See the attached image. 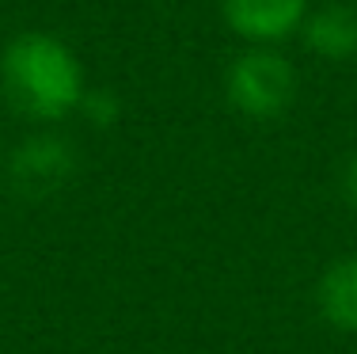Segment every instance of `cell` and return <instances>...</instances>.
Listing matches in <instances>:
<instances>
[{"instance_id": "obj_5", "label": "cell", "mask_w": 357, "mask_h": 354, "mask_svg": "<svg viewBox=\"0 0 357 354\" xmlns=\"http://www.w3.org/2000/svg\"><path fill=\"white\" fill-rule=\"evenodd\" d=\"M316 309L335 332L357 335V256H342L319 274Z\"/></svg>"}, {"instance_id": "obj_7", "label": "cell", "mask_w": 357, "mask_h": 354, "mask_svg": "<svg viewBox=\"0 0 357 354\" xmlns=\"http://www.w3.org/2000/svg\"><path fill=\"white\" fill-rule=\"evenodd\" d=\"M80 111L91 118L96 126H110L118 118V103L107 96V91H84V99H80Z\"/></svg>"}, {"instance_id": "obj_1", "label": "cell", "mask_w": 357, "mask_h": 354, "mask_svg": "<svg viewBox=\"0 0 357 354\" xmlns=\"http://www.w3.org/2000/svg\"><path fill=\"white\" fill-rule=\"evenodd\" d=\"M0 88L15 115L57 122L84 99V69L61 38L46 31H23L0 54Z\"/></svg>"}, {"instance_id": "obj_6", "label": "cell", "mask_w": 357, "mask_h": 354, "mask_svg": "<svg viewBox=\"0 0 357 354\" xmlns=\"http://www.w3.org/2000/svg\"><path fill=\"white\" fill-rule=\"evenodd\" d=\"M304 38L312 54L327 61H346L357 54V8L350 4H323L304 20Z\"/></svg>"}, {"instance_id": "obj_4", "label": "cell", "mask_w": 357, "mask_h": 354, "mask_svg": "<svg viewBox=\"0 0 357 354\" xmlns=\"http://www.w3.org/2000/svg\"><path fill=\"white\" fill-rule=\"evenodd\" d=\"M225 23L251 46H274L308 20V0H220Z\"/></svg>"}, {"instance_id": "obj_2", "label": "cell", "mask_w": 357, "mask_h": 354, "mask_svg": "<svg viewBox=\"0 0 357 354\" xmlns=\"http://www.w3.org/2000/svg\"><path fill=\"white\" fill-rule=\"evenodd\" d=\"M228 103L248 118H278L285 115V107L296 96V73L278 50L270 46H251L248 54H240L228 65L225 77Z\"/></svg>"}, {"instance_id": "obj_8", "label": "cell", "mask_w": 357, "mask_h": 354, "mask_svg": "<svg viewBox=\"0 0 357 354\" xmlns=\"http://www.w3.org/2000/svg\"><path fill=\"white\" fill-rule=\"evenodd\" d=\"M342 198H346V206L357 214V153L346 160V168H342Z\"/></svg>"}, {"instance_id": "obj_3", "label": "cell", "mask_w": 357, "mask_h": 354, "mask_svg": "<svg viewBox=\"0 0 357 354\" xmlns=\"http://www.w3.org/2000/svg\"><path fill=\"white\" fill-rule=\"evenodd\" d=\"M76 149L57 133H31L8 156V183L20 198H50L73 179Z\"/></svg>"}]
</instances>
